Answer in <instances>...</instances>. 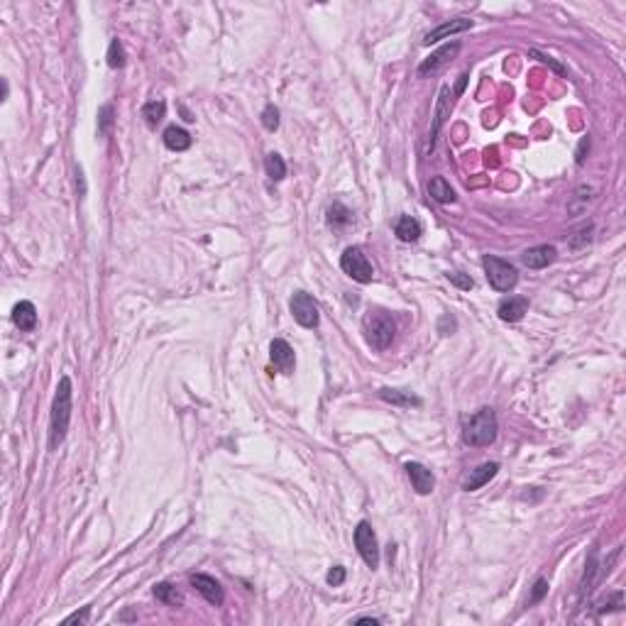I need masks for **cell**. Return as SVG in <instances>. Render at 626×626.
<instances>
[{"label":"cell","mask_w":626,"mask_h":626,"mask_svg":"<svg viewBox=\"0 0 626 626\" xmlns=\"http://www.w3.org/2000/svg\"><path fill=\"white\" fill-rule=\"evenodd\" d=\"M71 380L62 377L56 386L54 402H51V416H49V450H56L67 438L69 421H71Z\"/></svg>","instance_id":"1"},{"label":"cell","mask_w":626,"mask_h":626,"mask_svg":"<svg viewBox=\"0 0 626 626\" xmlns=\"http://www.w3.org/2000/svg\"><path fill=\"white\" fill-rule=\"evenodd\" d=\"M497 414L494 408L485 406L480 411H475L472 416H467L463 424V441L472 448H485V445H492L497 441Z\"/></svg>","instance_id":"2"},{"label":"cell","mask_w":626,"mask_h":626,"mask_svg":"<svg viewBox=\"0 0 626 626\" xmlns=\"http://www.w3.org/2000/svg\"><path fill=\"white\" fill-rule=\"evenodd\" d=\"M362 330H364V338H367L369 345L380 352L386 350V347L391 345V340H394V336H397L394 318H391L386 311H382V308H369V311L364 313Z\"/></svg>","instance_id":"3"},{"label":"cell","mask_w":626,"mask_h":626,"mask_svg":"<svg viewBox=\"0 0 626 626\" xmlns=\"http://www.w3.org/2000/svg\"><path fill=\"white\" fill-rule=\"evenodd\" d=\"M482 267H485L487 281H489V286H492L494 291L507 294V291H511L516 284H519V272H516L514 264L507 262V259H499V257H494V255H485V257H482Z\"/></svg>","instance_id":"4"},{"label":"cell","mask_w":626,"mask_h":626,"mask_svg":"<svg viewBox=\"0 0 626 626\" xmlns=\"http://www.w3.org/2000/svg\"><path fill=\"white\" fill-rule=\"evenodd\" d=\"M340 267L343 272L350 277V279L360 281V284H369L372 277H375V269L372 262L367 259V255L362 252V247H347L340 257Z\"/></svg>","instance_id":"5"},{"label":"cell","mask_w":626,"mask_h":626,"mask_svg":"<svg viewBox=\"0 0 626 626\" xmlns=\"http://www.w3.org/2000/svg\"><path fill=\"white\" fill-rule=\"evenodd\" d=\"M291 316H294V321H297L299 325H303V328H316L321 321L318 303L313 301V297L306 294V291H297V294L291 297Z\"/></svg>","instance_id":"6"},{"label":"cell","mask_w":626,"mask_h":626,"mask_svg":"<svg viewBox=\"0 0 626 626\" xmlns=\"http://www.w3.org/2000/svg\"><path fill=\"white\" fill-rule=\"evenodd\" d=\"M355 546H358V553L362 555L367 568L375 570L380 565V543H377L375 531H372V526L367 521H360L358 529H355Z\"/></svg>","instance_id":"7"},{"label":"cell","mask_w":626,"mask_h":626,"mask_svg":"<svg viewBox=\"0 0 626 626\" xmlns=\"http://www.w3.org/2000/svg\"><path fill=\"white\" fill-rule=\"evenodd\" d=\"M191 585L206 597L208 604H213V607H220V604H223V599H225L223 587H220V582L216 580V577L203 575V572H194V575H191Z\"/></svg>","instance_id":"8"},{"label":"cell","mask_w":626,"mask_h":626,"mask_svg":"<svg viewBox=\"0 0 626 626\" xmlns=\"http://www.w3.org/2000/svg\"><path fill=\"white\" fill-rule=\"evenodd\" d=\"M269 358H272V364L279 369V372H284V375H291V372H294L297 358H294V350H291V345L286 340H281V338L272 340V345H269Z\"/></svg>","instance_id":"9"},{"label":"cell","mask_w":626,"mask_h":626,"mask_svg":"<svg viewBox=\"0 0 626 626\" xmlns=\"http://www.w3.org/2000/svg\"><path fill=\"white\" fill-rule=\"evenodd\" d=\"M555 257H558V250L553 245H536L521 255V262L529 269H546L548 264L555 262Z\"/></svg>","instance_id":"10"},{"label":"cell","mask_w":626,"mask_h":626,"mask_svg":"<svg viewBox=\"0 0 626 626\" xmlns=\"http://www.w3.org/2000/svg\"><path fill=\"white\" fill-rule=\"evenodd\" d=\"M470 27H472V20H467V17H455V20H448V23L438 25L436 30H430V32L426 34L424 45L430 47V45H436V42H441V39L453 37V34L465 32V30H470Z\"/></svg>","instance_id":"11"},{"label":"cell","mask_w":626,"mask_h":626,"mask_svg":"<svg viewBox=\"0 0 626 626\" xmlns=\"http://www.w3.org/2000/svg\"><path fill=\"white\" fill-rule=\"evenodd\" d=\"M406 475L408 480H411V485H414V489L419 494H430L433 492V487H436V477H433V472H430L426 465L421 463H406Z\"/></svg>","instance_id":"12"},{"label":"cell","mask_w":626,"mask_h":626,"mask_svg":"<svg viewBox=\"0 0 626 626\" xmlns=\"http://www.w3.org/2000/svg\"><path fill=\"white\" fill-rule=\"evenodd\" d=\"M460 51V42H450V45L441 47L438 51H433V54L428 56V59H424L419 67V76H428V73L438 71V69L443 67V64H448L450 59H453L455 54Z\"/></svg>","instance_id":"13"},{"label":"cell","mask_w":626,"mask_h":626,"mask_svg":"<svg viewBox=\"0 0 626 626\" xmlns=\"http://www.w3.org/2000/svg\"><path fill=\"white\" fill-rule=\"evenodd\" d=\"M448 93H450V89L448 86H443L441 93H438V103H436V115H433V128H430V137H428V150H433V145H436V137L438 132H441L443 123H445V115H450V108H453V101L448 98Z\"/></svg>","instance_id":"14"},{"label":"cell","mask_w":626,"mask_h":626,"mask_svg":"<svg viewBox=\"0 0 626 626\" xmlns=\"http://www.w3.org/2000/svg\"><path fill=\"white\" fill-rule=\"evenodd\" d=\"M497 313H499V318H502L504 323H516V321H521L526 313H529V299L526 297L504 299V301L499 303Z\"/></svg>","instance_id":"15"},{"label":"cell","mask_w":626,"mask_h":626,"mask_svg":"<svg viewBox=\"0 0 626 626\" xmlns=\"http://www.w3.org/2000/svg\"><path fill=\"white\" fill-rule=\"evenodd\" d=\"M497 472H499V465L497 463H482L480 467L470 470V475L465 477V482H463V489H465V492H477V489H480V487H485L487 482L497 475Z\"/></svg>","instance_id":"16"},{"label":"cell","mask_w":626,"mask_h":626,"mask_svg":"<svg viewBox=\"0 0 626 626\" xmlns=\"http://www.w3.org/2000/svg\"><path fill=\"white\" fill-rule=\"evenodd\" d=\"M12 321H15L17 328L25 330V333L34 330V325H37V308H34V303L32 301L15 303V308H12Z\"/></svg>","instance_id":"17"},{"label":"cell","mask_w":626,"mask_h":626,"mask_svg":"<svg viewBox=\"0 0 626 626\" xmlns=\"http://www.w3.org/2000/svg\"><path fill=\"white\" fill-rule=\"evenodd\" d=\"M394 233H397V237L402 242H416L421 237V233H424V228H421L419 220L411 218V216H402V218L394 223Z\"/></svg>","instance_id":"18"},{"label":"cell","mask_w":626,"mask_h":626,"mask_svg":"<svg viewBox=\"0 0 626 626\" xmlns=\"http://www.w3.org/2000/svg\"><path fill=\"white\" fill-rule=\"evenodd\" d=\"M164 145L169 147L172 152H184L191 147V135L186 132L184 128H179V125H169L167 130H164Z\"/></svg>","instance_id":"19"},{"label":"cell","mask_w":626,"mask_h":626,"mask_svg":"<svg viewBox=\"0 0 626 626\" xmlns=\"http://www.w3.org/2000/svg\"><path fill=\"white\" fill-rule=\"evenodd\" d=\"M380 399H384L386 404H394V406H402V408H411V406H421V399L414 397V394H406V391H399V389H380Z\"/></svg>","instance_id":"20"},{"label":"cell","mask_w":626,"mask_h":626,"mask_svg":"<svg viewBox=\"0 0 626 626\" xmlns=\"http://www.w3.org/2000/svg\"><path fill=\"white\" fill-rule=\"evenodd\" d=\"M428 194H430V198L438 201V203H453L455 201L453 186L448 184L443 176H433V179L428 181Z\"/></svg>","instance_id":"21"},{"label":"cell","mask_w":626,"mask_h":626,"mask_svg":"<svg viewBox=\"0 0 626 626\" xmlns=\"http://www.w3.org/2000/svg\"><path fill=\"white\" fill-rule=\"evenodd\" d=\"M264 169H267V176L272 181H281L286 176V164L277 152H269L267 159H264Z\"/></svg>","instance_id":"22"},{"label":"cell","mask_w":626,"mask_h":626,"mask_svg":"<svg viewBox=\"0 0 626 626\" xmlns=\"http://www.w3.org/2000/svg\"><path fill=\"white\" fill-rule=\"evenodd\" d=\"M164 113H167V103L164 101H150V103H145V108H142V117L147 120L150 128H156V123L164 117Z\"/></svg>","instance_id":"23"},{"label":"cell","mask_w":626,"mask_h":626,"mask_svg":"<svg viewBox=\"0 0 626 626\" xmlns=\"http://www.w3.org/2000/svg\"><path fill=\"white\" fill-rule=\"evenodd\" d=\"M154 597L164 604H181L184 602V597L179 594V590H176L174 585H169V582H162V585L154 587Z\"/></svg>","instance_id":"24"},{"label":"cell","mask_w":626,"mask_h":626,"mask_svg":"<svg viewBox=\"0 0 626 626\" xmlns=\"http://www.w3.org/2000/svg\"><path fill=\"white\" fill-rule=\"evenodd\" d=\"M352 220V213L347 211L345 206H343L340 201L333 203V206L328 208V223L336 225V228H340V225H347Z\"/></svg>","instance_id":"25"},{"label":"cell","mask_w":626,"mask_h":626,"mask_svg":"<svg viewBox=\"0 0 626 626\" xmlns=\"http://www.w3.org/2000/svg\"><path fill=\"white\" fill-rule=\"evenodd\" d=\"M108 67L111 69H123L125 67V49L120 45V39H113L108 47Z\"/></svg>","instance_id":"26"},{"label":"cell","mask_w":626,"mask_h":626,"mask_svg":"<svg viewBox=\"0 0 626 626\" xmlns=\"http://www.w3.org/2000/svg\"><path fill=\"white\" fill-rule=\"evenodd\" d=\"M113 115H115L113 106H103L101 111H98V135H108V132H111Z\"/></svg>","instance_id":"27"},{"label":"cell","mask_w":626,"mask_h":626,"mask_svg":"<svg viewBox=\"0 0 626 626\" xmlns=\"http://www.w3.org/2000/svg\"><path fill=\"white\" fill-rule=\"evenodd\" d=\"M262 125L269 130V132H274V130L279 128V108L269 103V106L262 111Z\"/></svg>","instance_id":"28"},{"label":"cell","mask_w":626,"mask_h":626,"mask_svg":"<svg viewBox=\"0 0 626 626\" xmlns=\"http://www.w3.org/2000/svg\"><path fill=\"white\" fill-rule=\"evenodd\" d=\"M548 594V580L546 577H538L536 582H533V590H531V597H529V604H538L543 597Z\"/></svg>","instance_id":"29"},{"label":"cell","mask_w":626,"mask_h":626,"mask_svg":"<svg viewBox=\"0 0 626 626\" xmlns=\"http://www.w3.org/2000/svg\"><path fill=\"white\" fill-rule=\"evenodd\" d=\"M448 279H450V284H455L458 289H465V291H470L472 286H475V281L470 279L467 274H463V272H453V274H448Z\"/></svg>","instance_id":"30"},{"label":"cell","mask_w":626,"mask_h":626,"mask_svg":"<svg viewBox=\"0 0 626 626\" xmlns=\"http://www.w3.org/2000/svg\"><path fill=\"white\" fill-rule=\"evenodd\" d=\"M328 585L330 587H338V585H343L345 582V568L343 565H336V568H330V572H328Z\"/></svg>","instance_id":"31"},{"label":"cell","mask_w":626,"mask_h":626,"mask_svg":"<svg viewBox=\"0 0 626 626\" xmlns=\"http://www.w3.org/2000/svg\"><path fill=\"white\" fill-rule=\"evenodd\" d=\"M531 54H533V56H538V59H541V62H543V64H548V67L553 69V71H555V73H560V76H565V73H568V71H565V69H563V67H560V64H558V62H555L553 56H548V54H541V51H531Z\"/></svg>","instance_id":"32"},{"label":"cell","mask_w":626,"mask_h":626,"mask_svg":"<svg viewBox=\"0 0 626 626\" xmlns=\"http://www.w3.org/2000/svg\"><path fill=\"white\" fill-rule=\"evenodd\" d=\"M89 616H91V607H84V610L76 612V614L67 616V619H64V624H86V621H89Z\"/></svg>","instance_id":"33"},{"label":"cell","mask_w":626,"mask_h":626,"mask_svg":"<svg viewBox=\"0 0 626 626\" xmlns=\"http://www.w3.org/2000/svg\"><path fill=\"white\" fill-rule=\"evenodd\" d=\"M453 330H455V321L450 318V316H443L441 323H438V333H441V336H450Z\"/></svg>","instance_id":"34"},{"label":"cell","mask_w":626,"mask_h":626,"mask_svg":"<svg viewBox=\"0 0 626 626\" xmlns=\"http://www.w3.org/2000/svg\"><path fill=\"white\" fill-rule=\"evenodd\" d=\"M585 150H590V140H587V137L580 142V147H577V154H575V162H577V164L585 162Z\"/></svg>","instance_id":"35"},{"label":"cell","mask_w":626,"mask_h":626,"mask_svg":"<svg viewBox=\"0 0 626 626\" xmlns=\"http://www.w3.org/2000/svg\"><path fill=\"white\" fill-rule=\"evenodd\" d=\"M355 624H380V619H375V616H360V619H355Z\"/></svg>","instance_id":"36"}]
</instances>
